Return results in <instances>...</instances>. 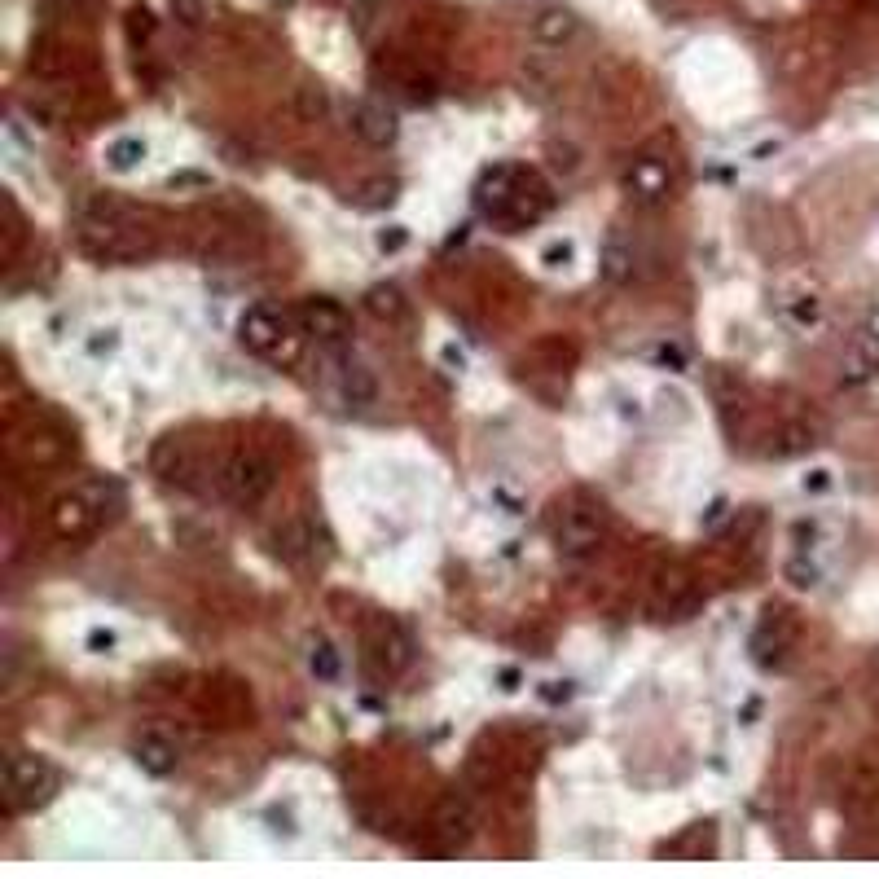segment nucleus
<instances>
[{
	"mask_svg": "<svg viewBox=\"0 0 879 879\" xmlns=\"http://www.w3.org/2000/svg\"><path fill=\"white\" fill-rule=\"evenodd\" d=\"M75 238L97 260H137L141 251H150V238L137 229V207L110 194H93L75 211Z\"/></svg>",
	"mask_w": 879,
	"mask_h": 879,
	"instance_id": "1",
	"label": "nucleus"
},
{
	"mask_svg": "<svg viewBox=\"0 0 879 879\" xmlns=\"http://www.w3.org/2000/svg\"><path fill=\"white\" fill-rule=\"evenodd\" d=\"M62 774L49 756L36 752H9L5 756V805L9 814H27V809L49 805L53 792H58Z\"/></svg>",
	"mask_w": 879,
	"mask_h": 879,
	"instance_id": "2",
	"label": "nucleus"
},
{
	"mask_svg": "<svg viewBox=\"0 0 879 879\" xmlns=\"http://www.w3.org/2000/svg\"><path fill=\"white\" fill-rule=\"evenodd\" d=\"M273 484H277L273 462L264 458V453H255V449L229 453L225 466H220V497H229V502L242 506V510L260 506L264 497L273 493Z\"/></svg>",
	"mask_w": 879,
	"mask_h": 879,
	"instance_id": "3",
	"label": "nucleus"
},
{
	"mask_svg": "<svg viewBox=\"0 0 879 879\" xmlns=\"http://www.w3.org/2000/svg\"><path fill=\"white\" fill-rule=\"evenodd\" d=\"M603 532H607L603 502H594V497H576V502L563 506L559 524H554V545H559L563 554H572V559H581V554L598 550Z\"/></svg>",
	"mask_w": 879,
	"mask_h": 879,
	"instance_id": "4",
	"label": "nucleus"
},
{
	"mask_svg": "<svg viewBox=\"0 0 879 879\" xmlns=\"http://www.w3.org/2000/svg\"><path fill=\"white\" fill-rule=\"evenodd\" d=\"M295 326H299V335H308L317 343H343L348 339V330H352V317H348V308H343L339 299L308 295V299H299L295 304Z\"/></svg>",
	"mask_w": 879,
	"mask_h": 879,
	"instance_id": "5",
	"label": "nucleus"
},
{
	"mask_svg": "<svg viewBox=\"0 0 879 879\" xmlns=\"http://www.w3.org/2000/svg\"><path fill=\"white\" fill-rule=\"evenodd\" d=\"M365 651H370V664L383 677H396L414 664V638H409L396 620H378V625L365 633Z\"/></svg>",
	"mask_w": 879,
	"mask_h": 879,
	"instance_id": "6",
	"label": "nucleus"
},
{
	"mask_svg": "<svg viewBox=\"0 0 879 879\" xmlns=\"http://www.w3.org/2000/svg\"><path fill=\"white\" fill-rule=\"evenodd\" d=\"M326 528H321V519L313 515H291L286 524L273 528V550L282 554L286 563H304V559H317V554H326Z\"/></svg>",
	"mask_w": 879,
	"mask_h": 879,
	"instance_id": "7",
	"label": "nucleus"
},
{
	"mask_svg": "<svg viewBox=\"0 0 879 879\" xmlns=\"http://www.w3.org/2000/svg\"><path fill=\"white\" fill-rule=\"evenodd\" d=\"M238 343L255 356H273L286 343V317L277 313V308H264V304L247 308V313L238 317Z\"/></svg>",
	"mask_w": 879,
	"mask_h": 879,
	"instance_id": "8",
	"label": "nucleus"
},
{
	"mask_svg": "<svg viewBox=\"0 0 879 879\" xmlns=\"http://www.w3.org/2000/svg\"><path fill=\"white\" fill-rule=\"evenodd\" d=\"M348 124H352V132L365 141V146H392V141L400 137L396 115H392V110H387L383 102H370V97H361V102H352V110H348Z\"/></svg>",
	"mask_w": 879,
	"mask_h": 879,
	"instance_id": "9",
	"label": "nucleus"
},
{
	"mask_svg": "<svg viewBox=\"0 0 879 879\" xmlns=\"http://www.w3.org/2000/svg\"><path fill=\"white\" fill-rule=\"evenodd\" d=\"M436 831H440V840L449 844V849H458V844H466V840L475 836V809H471V800H466L462 792L440 796V805H436Z\"/></svg>",
	"mask_w": 879,
	"mask_h": 879,
	"instance_id": "10",
	"label": "nucleus"
},
{
	"mask_svg": "<svg viewBox=\"0 0 879 879\" xmlns=\"http://www.w3.org/2000/svg\"><path fill=\"white\" fill-rule=\"evenodd\" d=\"M132 761L141 765L150 778H168L176 774V765H181V752H176V743L168 739V734H137V743H132Z\"/></svg>",
	"mask_w": 879,
	"mask_h": 879,
	"instance_id": "11",
	"label": "nucleus"
},
{
	"mask_svg": "<svg viewBox=\"0 0 879 879\" xmlns=\"http://www.w3.org/2000/svg\"><path fill=\"white\" fill-rule=\"evenodd\" d=\"M625 189L638 203H660L669 194V168L655 159H633L625 168Z\"/></svg>",
	"mask_w": 879,
	"mask_h": 879,
	"instance_id": "12",
	"label": "nucleus"
},
{
	"mask_svg": "<svg viewBox=\"0 0 879 879\" xmlns=\"http://www.w3.org/2000/svg\"><path fill=\"white\" fill-rule=\"evenodd\" d=\"M97 524V510L88 506L84 493H66L53 502V528L62 532V537H88Z\"/></svg>",
	"mask_w": 879,
	"mask_h": 879,
	"instance_id": "13",
	"label": "nucleus"
},
{
	"mask_svg": "<svg viewBox=\"0 0 879 879\" xmlns=\"http://www.w3.org/2000/svg\"><path fill=\"white\" fill-rule=\"evenodd\" d=\"M576 31H581V22H576V14L572 9H563V5H545L541 14L532 18V40L550 44V49H563Z\"/></svg>",
	"mask_w": 879,
	"mask_h": 879,
	"instance_id": "14",
	"label": "nucleus"
},
{
	"mask_svg": "<svg viewBox=\"0 0 879 879\" xmlns=\"http://www.w3.org/2000/svg\"><path fill=\"white\" fill-rule=\"evenodd\" d=\"M365 313L378 317L383 326H405L409 321V299L396 282H374L370 291H365Z\"/></svg>",
	"mask_w": 879,
	"mask_h": 879,
	"instance_id": "15",
	"label": "nucleus"
},
{
	"mask_svg": "<svg viewBox=\"0 0 879 879\" xmlns=\"http://www.w3.org/2000/svg\"><path fill=\"white\" fill-rule=\"evenodd\" d=\"M339 392H343V400H348V405H374V396H378L374 370L348 356V361H343V370H339Z\"/></svg>",
	"mask_w": 879,
	"mask_h": 879,
	"instance_id": "16",
	"label": "nucleus"
},
{
	"mask_svg": "<svg viewBox=\"0 0 879 879\" xmlns=\"http://www.w3.org/2000/svg\"><path fill=\"white\" fill-rule=\"evenodd\" d=\"M598 273H603L611 286L633 282V247H625L620 238H611L603 247V260H598Z\"/></svg>",
	"mask_w": 879,
	"mask_h": 879,
	"instance_id": "17",
	"label": "nucleus"
},
{
	"mask_svg": "<svg viewBox=\"0 0 879 879\" xmlns=\"http://www.w3.org/2000/svg\"><path fill=\"white\" fill-rule=\"evenodd\" d=\"M308 673H313L317 682H339L343 664H339V651L330 647L326 638H317V642H313V651H308Z\"/></svg>",
	"mask_w": 879,
	"mask_h": 879,
	"instance_id": "18",
	"label": "nucleus"
},
{
	"mask_svg": "<svg viewBox=\"0 0 879 879\" xmlns=\"http://www.w3.org/2000/svg\"><path fill=\"white\" fill-rule=\"evenodd\" d=\"M141 159H146V141L141 137H119V141H110V150H106V163L115 172H132Z\"/></svg>",
	"mask_w": 879,
	"mask_h": 879,
	"instance_id": "19",
	"label": "nucleus"
},
{
	"mask_svg": "<svg viewBox=\"0 0 879 879\" xmlns=\"http://www.w3.org/2000/svg\"><path fill=\"white\" fill-rule=\"evenodd\" d=\"M295 106H299V119H304V124H317V119H326L330 97H326V88L321 84H304L299 88V97H295Z\"/></svg>",
	"mask_w": 879,
	"mask_h": 879,
	"instance_id": "20",
	"label": "nucleus"
},
{
	"mask_svg": "<svg viewBox=\"0 0 879 879\" xmlns=\"http://www.w3.org/2000/svg\"><path fill=\"white\" fill-rule=\"evenodd\" d=\"M787 317H792L800 330H814L822 321V299L818 295H796L792 304H787Z\"/></svg>",
	"mask_w": 879,
	"mask_h": 879,
	"instance_id": "21",
	"label": "nucleus"
},
{
	"mask_svg": "<svg viewBox=\"0 0 879 879\" xmlns=\"http://www.w3.org/2000/svg\"><path fill=\"white\" fill-rule=\"evenodd\" d=\"M400 194V181H370L361 189V207H392Z\"/></svg>",
	"mask_w": 879,
	"mask_h": 879,
	"instance_id": "22",
	"label": "nucleus"
},
{
	"mask_svg": "<svg viewBox=\"0 0 879 879\" xmlns=\"http://www.w3.org/2000/svg\"><path fill=\"white\" fill-rule=\"evenodd\" d=\"M168 5H172V18L181 22V27H203L207 0H168Z\"/></svg>",
	"mask_w": 879,
	"mask_h": 879,
	"instance_id": "23",
	"label": "nucleus"
},
{
	"mask_svg": "<svg viewBox=\"0 0 879 879\" xmlns=\"http://www.w3.org/2000/svg\"><path fill=\"white\" fill-rule=\"evenodd\" d=\"M783 572H787V581H792L796 589H814V585L822 581V572H818L814 563H805V559H792V563L783 567Z\"/></svg>",
	"mask_w": 879,
	"mask_h": 879,
	"instance_id": "24",
	"label": "nucleus"
},
{
	"mask_svg": "<svg viewBox=\"0 0 879 879\" xmlns=\"http://www.w3.org/2000/svg\"><path fill=\"white\" fill-rule=\"evenodd\" d=\"M378 9H383V0H352V27L361 31H370V22L378 18Z\"/></svg>",
	"mask_w": 879,
	"mask_h": 879,
	"instance_id": "25",
	"label": "nucleus"
},
{
	"mask_svg": "<svg viewBox=\"0 0 879 879\" xmlns=\"http://www.w3.org/2000/svg\"><path fill=\"white\" fill-rule=\"evenodd\" d=\"M655 365H664V370L682 374V370H686V348H677V343H660V348H655Z\"/></svg>",
	"mask_w": 879,
	"mask_h": 879,
	"instance_id": "26",
	"label": "nucleus"
},
{
	"mask_svg": "<svg viewBox=\"0 0 879 879\" xmlns=\"http://www.w3.org/2000/svg\"><path fill=\"white\" fill-rule=\"evenodd\" d=\"M84 642H88V651H93V655H110V651L119 647V633L97 625V629H88V638H84Z\"/></svg>",
	"mask_w": 879,
	"mask_h": 879,
	"instance_id": "27",
	"label": "nucleus"
},
{
	"mask_svg": "<svg viewBox=\"0 0 879 879\" xmlns=\"http://www.w3.org/2000/svg\"><path fill=\"white\" fill-rule=\"evenodd\" d=\"M572 695H576L572 682H559V677H554V682H541V699H545V704H567Z\"/></svg>",
	"mask_w": 879,
	"mask_h": 879,
	"instance_id": "28",
	"label": "nucleus"
},
{
	"mask_svg": "<svg viewBox=\"0 0 879 879\" xmlns=\"http://www.w3.org/2000/svg\"><path fill=\"white\" fill-rule=\"evenodd\" d=\"M409 242L405 225H392V229H378V251H400Z\"/></svg>",
	"mask_w": 879,
	"mask_h": 879,
	"instance_id": "29",
	"label": "nucleus"
},
{
	"mask_svg": "<svg viewBox=\"0 0 879 879\" xmlns=\"http://www.w3.org/2000/svg\"><path fill=\"white\" fill-rule=\"evenodd\" d=\"M572 255H576V251H572V242H550V247H545V255H541V260L550 264V269H563V264L572 260Z\"/></svg>",
	"mask_w": 879,
	"mask_h": 879,
	"instance_id": "30",
	"label": "nucleus"
},
{
	"mask_svg": "<svg viewBox=\"0 0 879 879\" xmlns=\"http://www.w3.org/2000/svg\"><path fill=\"white\" fill-rule=\"evenodd\" d=\"M800 488H805V493H827V488H831V471H827V466H818V471H809L805 480H800Z\"/></svg>",
	"mask_w": 879,
	"mask_h": 879,
	"instance_id": "31",
	"label": "nucleus"
},
{
	"mask_svg": "<svg viewBox=\"0 0 879 879\" xmlns=\"http://www.w3.org/2000/svg\"><path fill=\"white\" fill-rule=\"evenodd\" d=\"M862 343L871 352H879V308H871V313H866V321H862Z\"/></svg>",
	"mask_w": 879,
	"mask_h": 879,
	"instance_id": "32",
	"label": "nucleus"
},
{
	"mask_svg": "<svg viewBox=\"0 0 879 879\" xmlns=\"http://www.w3.org/2000/svg\"><path fill=\"white\" fill-rule=\"evenodd\" d=\"M440 361L449 365L453 374H462V370H466V352L458 348V343H444V348H440Z\"/></svg>",
	"mask_w": 879,
	"mask_h": 879,
	"instance_id": "33",
	"label": "nucleus"
},
{
	"mask_svg": "<svg viewBox=\"0 0 879 879\" xmlns=\"http://www.w3.org/2000/svg\"><path fill=\"white\" fill-rule=\"evenodd\" d=\"M115 343H119V339H115V330H97V335L88 339V352H93V356H102V352L115 348Z\"/></svg>",
	"mask_w": 879,
	"mask_h": 879,
	"instance_id": "34",
	"label": "nucleus"
},
{
	"mask_svg": "<svg viewBox=\"0 0 879 879\" xmlns=\"http://www.w3.org/2000/svg\"><path fill=\"white\" fill-rule=\"evenodd\" d=\"M726 519V497H717V502L708 506V515H704V528H712V524H721Z\"/></svg>",
	"mask_w": 879,
	"mask_h": 879,
	"instance_id": "35",
	"label": "nucleus"
},
{
	"mask_svg": "<svg viewBox=\"0 0 879 879\" xmlns=\"http://www.w3.org/2000/svg\"><path fill=\"white\" fill-rule=\"evenodd\" d=\"M181 185H207V176H203V172H176V176H172V189H181Z\"/></svg>",
	"mask_w": 879,
	"mask_h": 879,
	"instance_id": "36",
	"label": "nucleus"
},
{
	"mask_svg": "<svg viewBox=\"0 0 879 879\" xmlns=\"http://www.w3.org/2000/svg\"><path fill=\"white\" fill-rule=\"evenodd\" d=\"M497 682H502V691H519V682H524V677H519V669H502V673H497Z\"/></svg>",
	"mask_w": 879,
	"mask_h": 879,
	"instance_id": "37",
	"label": "nucleus"
},
{
	"mask_svg": "<svg viewBox=\"0 0 879 879\" xmlns=\"http://www.w3.org/2000/svg\"><path fill=\"white\" fill-rule=\"evenodd\" d=\"M756 712H761V699H748V704H743V721H752Z\"/></svg>",
	"mask_w": 879,
	"mask_h": 879,
	"instance_id": "38",
	"label": "nucleus"
},
{
	"mask_svg": "<svg viewBox=\"0 0 879 879\" xmlns=\"http://www.w3.org/2000/svg\"><path fill=\"white\" fill-rule=\"evenodd\" d=\"M277 5H291V0H277Z\"/></svg>",
	"mask_w": 879,
	"mask_h": 879,
	"instance_id": "39",
	"label": "nucleus"
}]
</instances>
